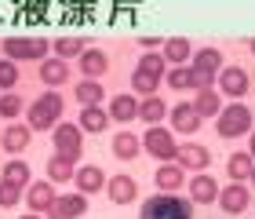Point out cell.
I'll return each instance as SVG.
<instances>
[{"label":"cell","instance_id":"cell-1","mask_svg":"<svg viewBox=\"0 0 255 219\" xmlns=\"http://www.w3.org/2000/svg\"><path fill=\"white\" fill-rule=\"evenodd\" d=\"M138 219H193V201L179 194H157L142 205Z\"/></svg>","mask_w":255,"mask_h":219},{"label":"cell","instance_id":"cell-11","mask_svg":"<svg viewBox=\"0 0 255 219\" xmlns=\"http://www.w3.org/2000/svg\"><path fill=\"white\" fill-rule=\"evenodd\" d=\"M73 183H77L80 194H99V190H106V172L99 165H84V168L73 172Z\"/></svg>","mask_w":255,"mask_h":219},{"label":"cell","instance_id":"cell-30","mask_svg":"<svg viewBox=\"0 0 255 219\" xmlns=\"http://www.w3.org/2000/svg\"><path fill=\"white\" fill-rule=\"evenodd\" d=\"M252 168H255V165H252V154H234V157L226 161V172H230V179H234V183L248 179Z\"/></svg>","mask_w":255,"mask_h":219},{"label":"cell","instance_id":"cell-28","mask_svg":"<svg viewBox=\"0 0 255 219\" xmlns=\"http://www.w3.org/2000/svg\"><path fill=\"white\" fill-rule=\"evenodd\" d=\"M4 55H7V62L33 59V40H26V37H7L4 40Z\"/></svg>","mask_w":255,"mask_h":219},{"label":"cell","instance_id":"cell-17","mask_svg":"<svg viewBox=\"0 0 255 219\" xmlns=\"http://www.w3.org/2000/svg\"><path fill=\"white\" fill-rule=\"evenodd\" d=\"M190 106L197 110V117H219V110H223V99H219V91L215 88H204V91H197V99L190 102Z\"/></svg>","mask_w":255,"mask_h":219},{"label":"cell","instance_id":"cell-35","mask_svg":"<svg viewBox=\"0 0 255 219\" xmlns=\"http://www.w3.org/2000/svg\"><path fill=\"white\" fill-rule=\"evenodd\" d=\"M22 113V95H15V91H7V95H0V117L15 121Z\"/></svg>","mask_w":255,"mask_h":219},{"label":"cell","instance_id":"cell-42","mask_svg":"<svg viewBox=\"0 0 255 219\" xmlns=\"http://www.w3.org/2000/svg\"><path fill=\"white\" fill-rule=\"evenodd\" d=\"M248 48H252V51H255V40H252V44H248Z\"/></svg>","mask_w":255,"mask_h":219},{"label":"cell","instance_id":"cell-13","mask_svg":"<svg viewBox=\"0 0 255 219\" xmlns=\"http://www.w3.org/2000/svg\"><path fill=\"white\" fill-rule=\"evenodd\" d=\"M219 205H223V212H230V216L245 212V209H248V190H245V183H230L226 190H219Z\"/></svg>","mask_w":255,"mask_h":219},{"label":"cell","instance_id":"cell-9","mask_svg":"<svg viewBox=\"0 0 255 219\" xmlns=\"http://www.w3.org/2000/svg\"><path fill=\"white\" fill-rule=\"evenodd\" d=\"M219 91H223V95H230V99H241L248 91V73L241 70V66H226L223 73H219Z\"/></svg>","mask_w":255,"mask_h":219},{"label":"cell","instance_id":"cell-20","mask_svg":"<svg viewBox=\"0 0 255 219\" xmlns=\"http://www.w3.org/2000/svg\"><path fill=\"white\" fill-rule=\"evenodd\" d=\"M40 80L48 88H62L66 80H69V66L62 62V59H44L40 62Z\"/></svg>","mask_w":255,"mask_h":219},{"label":"cell","instance_id":"cell-29","mask_svg":"<svg viewBox=\"0 0 255 219\" xmlns=\"http://www.w3.org/2000/svg\"><path fill=\"white\" fill-rule=\"evenodd\" d=\"M73 95H77V102H80V106H99V99L106 95V91H102V84H99V80H80Z\"/></svg>","mask_w":255,"mask_h":219},{"label":"cell","instance_id":"cell-16","mask_svg":"<svg viewBox=\"0 0 255 219\" xmlns=\"http://www.w3.org/2000/svg\"><path fill=\"white\" fill-rule=\"evenodd\" d=\"M26 201H29V212H48L51 205H55V190H51V183H29Z\"/></svg>","mask_w":255,"mask_h":219},{"label":"cell","instance_id":"cell-22","mask_svg":"<svg viewBox=\"0 0 255 219\" xmlns=\"http://www.w3.org/2000/svg\"><path fill=\"white\" fill-rule=\"evenodd\" d=\"M106 121H110V113H106V110H99V106H84V110H80V121H77V128H80V132H91V135H99L102 128H106Z\"/></svg>","mask_w":255,"mask_h":219},{"label":"cell","instance_id":"cell-39","mask_svg":"<svg viewBox=\"0 0 255 219\" xmlns=\"http://www.w3.org/2000/svg\"><path fill=\"white\" fill-rule=\"evenodd\" d=\"M248 154H252V157H255V135H252V143H248Z\"/></svg>","mask_w":255,"mask_h":219},{"label":"cell","instance_id":"cell-31","mask_svg":"<svg viewBox=\"0 0 255 219\" xmlns=\"http://www.w3.org/2000/svg\"><path fill=\"white\" fill-rule=\"evenodd\" d=\"M66 179H73V161H66L55 154L48 161V183H66Z\"/></svg>","mask_w":255,"mask_h":219},{"label":"cell","instance_id":"cell-27","mask_svg":"<svg viewBox=\"0 0 255 219\" xmlns=\"http://www.w3.org/2000/svg\"><path fill=\"white\" fill-rule=\"evenodd\" d=\"M219 66H223V51H219V48H201V51L193 55V70L219 73Z\"/></svg>","mask_w":255,"mask_h":219},{"label":"cell","instance_id":"cell-24","mask_svg":"<svg viewBox=\"0 0 255 219\" xmlns=\"http://www.w3.org/2000/svg\"><path fill=\"white\" fill-rule=\"evenodd\" d=\"M186 59H190V40H186V37H168V40H164V62L182 66Z\"/></svg>","mask_w":255,"mask_h":219},{"label":"cell","instance_id":"cell-18","mask_svg":"<svg viewBox=\"0 0 255 219\" xmlns=\"http://www.w3.org/2000/svg\"><path fill=\"white\" fill-rule=\"evenodd\" d=\"M153 183L160 187V194H179V187L186 183V176H182L179 165H160L157 176H153Z\"/></svg>","mask_w":255,"mask_h":219},{"label":"cell","instance_id":"cell-21","mask_svg":"<svg viewBox=\"0 0 255 219\" xmlns=\"http://www.w3.org/2000/svg\"><path fill=\"white\" fill-rule=\"evenodd\" d=\"M110 117L117 121V124L135 121V117H138V102H135V95H117V99L110 102Z\"/></svg>","mask_w":255,"mask_h":219},{"label":"cell","instance_id":"cell-4","mask_svg":"<svg viewBox=\"0 0 255 219\" xmlns=\"http://www.w3.org/2000/svg\"><path fill=\"white\" fill-rule=\"evenodd\" d=\"M142 146H146V154L149 157H157L160 165H171L175 161V135H171L168 128H160V124H153V128H146V135H142Z\"/></svg>","mask_w":255,"mask_h":219},{"label":"cell","instance_id":"cell-37","mask_svg":"<svg viewBox=\"0 0 255 219\" xmlns=\"http://www.w3.org/2000/svg\"><path fill=\"white\" fill-rule=\"evenodd\" d=\"M18 84V70H15V62H0V88H15Z\"/></svg>","mask_w":255,"mask_h":219},{"label":"cell","instance_id":"cell-3","mask_svg":"<svg viewBox=\"0 0 255 219\" xmlns=\"http://www.w3.org/2000/svg\"><path fill=\"white\" fill-rule=\"evenodd\" d=\"M59 117H62V99L55 95V91H44V95L29 106V128H37V132L55 128Z\"/></svg>","mask_w":255,"mask_h":219},{"label":"cell","instance_id":"cell-7","mask_svg":"<svg viewBox=\"0 0 255 219\" xmlns=\"http://www.w3.org/2000/svg\"><path fill=\"white\" fill-rule=\"evenodd\" d=\"M88 212V198L84 194H66V198H55V205L48 209L51 219H77Z\"/></svg>","mask_w":255,"mask_h":219},{"label":"cell","instance_id":"cell-38","mask_svg":"<svg viewBox=\"0 0 255 219\" xmlns=\"http://www.w3.org/2000/svg\"><path fill=\"white\" fill-rule=\"evenodd\" d=\"M48 48H51V44L44 40V37H37V40H33V59H44V55H48Z\"/></svg>","mask_w":255,"mask_h":219},{"label":"cell","instance_id":"cell-23","mask_svg":"<svg viewBox=\"0 0 255 219\" xmlns=\"http://www.w3.org/2000/svg\"><path fill=\"white\" fill-rule=\"evenodd\" d=\"M4 183H11V187H29V183H33V176H29V165H26V161H7V165H4Z\"/></svg>","mask_w":255,"mask_h":219},{"label":"cell","instance_id":"cell-15","mask_svg":"<svg viewBox=\"0 0 255 219\" xmlns=\"http://www.w3.org/2000/svg\"><path fill=\"white\" fill-rule=\"evenodd\" d=\"M0 143H4L7 154H22V150L29 146V124H7V128L0 132Z\"/></svg>","mask_w":255,"mask_h":219},{"label":"cell","instance_id":"cell-26","mask_svg":"<svg viewBox=\"0 0 255 219\" xmlns=\"http://www.w3.org/2000/svg\"><path fill=\"white\" fill-rule=\"evenodd\" d=\"M51 48H55V59L66 62V59H80V55H84V40L80 37H59Z\"/></svg>","mask_w":255,"mask_h":219},{"label":"cell","instance_id":"cell-40","mask_svg":"<svg viewBox=\"0 0 255 219\" xmlns=\"http://www.w3.org/2000/svg\"><path fill=\"white\" fill-rule=\"evenodd\" d=\"M22 219H40V216H37V212H29V216H22Z\"/></svg>","mask_w":255,"mask_h":219},{"label":"cell","instance_id":"cell-34","mask_svg":"<svg viewBox=\"0 0 255 219\" xmlns=\"http://www.w3.org/2000/svg\"><path fill=\"white\" fill-rule=\"evenodd\" d=\"M164 80H168V88H171V91L190 88V66H171V70L164 73Z\"/></svg>","mask_w":255,"mask_h":219},{"label":"cell","instance_id":"cell-36","mask_svg":"<svg viewBox=\"0 0 255 219\" xmlns=\"http://www.w3.org/2000/svg\"><path fill=\"white\" fill-rule=\"evenodd\" d=\"M18 198H22V190L0 179V209H15V205H18Z\"/></svg>","mask_w":255,"mask_h":219},{"label":"cell","instance_id":"cell-19","mask_svg":"<svg viewBox=\"0 0 255 219\" xmlns=\"http://www.w3.org/2000/svg\"><path fill=\"white\" fill-rule=\"evenodd\" d=\"M110 150H113V157L131 161V157H138V150H142V139L131 135V132H117V135H113V143H110Z\"/></svg>","mask_w":255,"mask_h":219},{"label":"cell","instance_id":"cell-6","mask_svg":"<svg viewBox=\"0 0 255 219\" xmlns=\"http://www.w3.org/2000/svg\"><path fill=\"white\" fill-rule=\"evenodd\" d=\"M175 165L179 168H193V172H204L208 165H212V150L201 146V143H186L175 150Z\"/></svg>","mask_w":255,"mask_h":219},{"label":"cell","instance_id":"cell-14","mask_svg":"<svg viewBox=\"0 0 255 219\" xmlns=\"http://www.w3.org/2000/svg\"><path fill=\"white\" fill-rule=\"evenodd\" d=\"M168 117H171V124H175V132H182V135H190V132H197V128L204 124L190 102H179L175 110H168Z\"/></svg>","mask_w":255,"mask_h":219},{"label":"cell","instance_id":"cell-43","mask_svg":"<svg viewBox=\"0 0 255 219\" xmlns=\"http://www.w3.org/2000/svg\"><path fill=\"white\" fill-rule=\"evenodd\" d=\"M252 121H255V110H252Z\"/></svg>","mask_w":255,"mask_h":219},{"label":"cell","instance_id":"cell-5","mask_svg":"<svg viewBox=\"0 0 255 219\" xmlns=\"http://www.w3.org/2000/svg\"><path fill=\"white\" fill-rule=\"evenodd\" d=\"M51 143H55V154L66 157V161H77L80 157V146H84L80 128H77V124H62V121L51 128Z\"/></svg>","mask_w":255,"mask_h":219},{"label":"cell","instance_id":"cell-12","mask_svg":"<svg viewBox=\"0 0 255 219\" xmlns=\"http://www.w3.org/2000/svg\"><path fill=\"white\" fill-rule=\"evenodd\" d=\"M80 73H84V80H99L102 73L110 70V55L99 51V48H84V55H80Z\"/></svg>","mask_w":255,"mask_h":219},{"label":"cell","instance_id":"cell-25","mask_svg":"<svg viewBox=\"0 0 255 219\" xmlns=\"http://www.w3.org/2000/svg\"><path fill=\"white\" fill-rule=\"evenodd\" d=\"M138 117H142L146 124H160V121L168 117V106H164L157 95H153V99H142V102H138Z\"/></svg>","mask_w":255,"mask_h":219},{"label":"cell","instance_id":"cell-2","mask_svg":"<svg viewBox=\"0 0 255 219\" xmlns=\"http://www.w3.org/2000/svg\"><path fill=\"white\" fill-rule=\"evenodd\" d=\"M219 135L223 139H241V135L252 132V110L245 106V102H230V106L219 110Z\"/></svg>","mask_w":255,"mask_h":219},{"label":"cell","instance_id":"cell-8","mask_svg":"<svg viewBox=\"0 0 255 219\" xmlns=\"http://www.w3.org/2000/svg\"><path fill=\"white\" fill-rule=\"evenodd\" d=\"M106 198L113 205H131L138 198V183L131 176H113V179H106Z\"/></svg>","mask_w":255,"mask_h":219},{"label":"cell","instance_id":"cell-33","mask_svg":"<svg viewBox=\"0 0 255 219\" xmlns=\"http://www.w3.org/2000/svg\"><path fill=\"white\" fill-rule=\"evenodd\" d=\"M138 70L160 80V77L168 73V62H164V55H153V51H149V55H142V62H138Z\"/></svg>","mask_w":255,"mask_h":219},{"label":"cell","instance_id":"cell-41","mask_svg":"<svg viewBox=\"0 0 255 219\" xmlns=\"http://www.w3.org/2000/svg\"><path fill=\"white\" fill-rule=\"evenodd\" d=\"M248 179H252V187H255V168H252V176H248Z\"/></svg>","mask_w":255,"mask_h":219},{"label":"cell","instance_id":"cell-32","mask_svg":"<svg viewBox=\"0 0 255 219\" xmlns=\"http://www.w3.org/2000/svg\"><path fill=\"white\" fill-rule=\"evenodd\" d=\"M131 91H135V95L153 99V95H157V77H149V73H142V70H135V73H131Z\"/></svg>","mask_w":255,"mask_h":219},{"label":"cell","instance_id":"cell-10","mask_svg":"<svg viewBox=\"0 0 255 219\" xmlns=\"http://www.w3.org/2000/svg\"><path fill=\"white\" fill-rule=\"evenodd\" d=\"M190 201L193 205H212V201H219V183L208 176V172H197V176L190 179Z\"/></svg>","mask_w":255,"mask_h":219}]
</instances>
